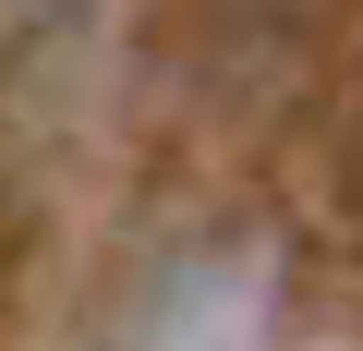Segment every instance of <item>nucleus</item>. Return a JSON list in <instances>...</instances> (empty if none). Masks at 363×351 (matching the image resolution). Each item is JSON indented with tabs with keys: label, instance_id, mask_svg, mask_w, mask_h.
I'll use <instances>...</instances> for the list:
<instances>
[]
</instances>
